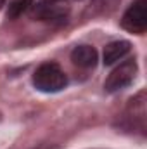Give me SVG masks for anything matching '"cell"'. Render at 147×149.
I'll return each instance as SVG.
<instances>
[{
	"label": "cell",
	"mask_w": 147,
	"mask_h": 149,
	"mask_svg": "<svg viewBox=\"0 0 147 149\" xmlns=\"http://www.w3.org/2000/svg\"><path fill=\"white\" fill-rule=\"evenodd\" d=\"M33 85L40 92H47V94L61 92L68 85V76L61 70L59 64L43 63L42 66H38L33 74Z\"/></svg>",
	"instance_id": "obj_1"
},
{
	"label": "cell",
	"mask_w": 147,
	"mask_h": 149,
	"mask_svg": "<svg viewBox=\"0 0 147 149\" xmlns=\"http://www.w3.org/2000/svg\"><path fill=\"white\" fill-rule=\"evenodd\" d=\"M121 26L135 35H142L147 30V0H135L123 14Z\"/></svg>",
	"instance_id": "obj_2"
},
{
	"label": "cell",
	"mask_w": 147,
	"mask_h": 149,
	"mask_svg": "<svg viewBox=\"0 0 147 149\" xmlns=\"http://www.w3.org/2000/svg\"><path fill=\"white\" fill-rule=\"evenodd\" d=\"M135 74H137V63L133 59L125 61V63H121L119 66H116L111 71V74L106 78L104 88L107 92H111V94L112 92H119V90H123L125 87H128L133 81Z\"/></svg>",
	"instance_id": "obj_3"
},
{
	"label": "cell",
	"mask_w": 147,
	"mask_h": 149,
	"mask_svg": "<svg viewBox=\"0 0 147 149\" xmlns=\"http://www.w3.org/2000/svg\"><path fill=\"white\" fill-rule=\"evenodd\" d=\"M33 16L37 19H42V21H49V23H54V24H62L68 21V9L57 5V3H38L33 7Z\"/></svg>",
	"instance_id": "obj_4"
},
{
	"label": "cell",
	"mask_w": 147,
	"mask_h": 149,
	"mask_svg": "<svg viewBox=\"0 0 147 149\" xmlns=\"http://www.w3.org/2000/svg\"><path fill=\"white\" fill-rule=\"evenodd\" d=\"M71 61L80 68H94L99 61V54L90 45H78L71 52Z\"/></svg>",
	"instance_id": "obj_5"
},
{
	"label": "cell",
	"mask_w": 147,
	"mask_h": 149,
	"mask_svg": "<svg viewBox=\"0 0 147 149\" xmlns=\"http://www.w3.org/2000/svg\"><path fill=\"white\" fill-rule=\"evenodd\" d=\"M132 50V43L126 40H116L111 42L104 47V64L111 66L114 63H118L119 59H123L128 52Z\"/></svg>",
	"instance_id": "obj_6"
},
{
	"label": "cell",
	"mask_w": 147,
	"mask_h": 149,
	"mask_svg": "<svg viewBox=\"0 0 147 149\" xmlns=\"http://www.w3.org/2000/svg\"><path fill=\"white\" fill-rule=\"evenodd\" d=\"M31 5H33V0H12L9 3V9H7V17L9 19H17Z\"/></svg>",
	"instance_id": "obj_7"
},
{
	"label": "cell",
	"mask_w": 147,
	"mask_h": 149,
	"mask_svg": "<svg viewBox=\"0 0 147 149\" xmlns=\"http://www.w3.org/2000/svg\"><path fill=\"white\" fill-rule=\"evenodd\" d=\"M92 5L99 14H111L118 9L119 0H92Z\"/></svg>",
	"instance_id": "obj_8"
},
{
	"label": "cell",
	"mask_w": 147,
	"mask_h": 149,
	"mask_svg": "<svg viewBox=\"0 0 147 149\" xmlns=\"http://www.w3.org/2000/svg\"><path fill=\"white\" fill-rule=\"evenodd\" d=\"M42 2H45V3H57V2H61V0H42Z\"/></svg>",
	"instance_id": "obj_9"
},
{
	"label": "cell",
	"mask_w": 147,
	"mask_h": 149,
	"mask_svg": "<svg viewBox=\"0 0 147 149\" xmlns=\"http://www.w3.org/2000/svg\"><path fill=\"white\" fill-rule=\"evenodd\" d=\"M2 5H3V0H0V7H2Z\"/></svg>",
	"instance_id": "obj_10"
},
{
	"label": "cell",
	"mask_w": 147,
	"mask_h": 149,
	"mask_svg": "<svg viewBox=\"0 0 147 149\" xmlns=\"http://www.w3.org/2000/svg\"><path fill=\"white\" fill-rule=\"evenodd\" d=\"M0 120H2V114H0Z\"/></svg>",
	"instance_id": "obj_11"
}]
</instances>
